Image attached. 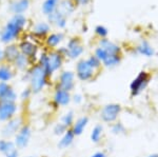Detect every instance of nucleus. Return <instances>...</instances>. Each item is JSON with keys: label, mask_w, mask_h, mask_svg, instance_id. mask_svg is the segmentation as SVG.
<instances>
[{"label": "nucleus", "mask_w": 158, "mask_h": 157, "mask_svg": "<svg viewBox=\"0 0 158 157\" xmlns=\"http://www.w3.org/2000/svg\"><path fill=\"white\" fill-rule=\"evenodd\" d=\"M22 80L29 83V88L32 91L33 95H37L50 85L51 77L48 76L45 70L41 65L36 62L31 65L27 72L23 73Z\"/></svg>", "instance_id": "f257e3e1"}, {"label": "nucleus", "mask_w": 158, "mask_h": 157, "mask_svg": "<svg viewBox=\"0 0 158 157\" xmlns=\"http://www.w3.org/2000/svg\"><path fill=\"white\" fill-rule=\"evenodd\" d=\"M27 23V19L24 15H13L12 18L4 24V27L0 31V41L4 44L13 43L20 37Z\"/></svg>", "instance_id": "f03ea898"}, {"label": "nucleus", "mask_w": 158, "mask_h": 157, "mask_svg": "<svg viewBox=\"0 0 158 157\" xmlns=\"http://www.w3.org/2000/svg\"><path fill=\"white\" fill-rule=\"evenodd\" d=\"M122 112L121 105L116 102H111L104 105L99 111V118L103 123H108V125H112V123L116 122L119 119Z\"/></svg>", "instance_id": "7ed1b4c3"}, {"label": "nucleus", "mask_w": 158, "mask_h": 157, "mask_svg": "<svg viewBox=\"0 0 158 157\" xmlns=\"http://www.w3.org/2000/svg\"><path fill=\"white\" fill-rule=\"evenodd\" d=\"M64 62V57L57 52L56 50H49L48 51V58L41 67L45 70L49 77H52L56 72L61 70Z\"/></svg>", "instance_id": "20e7f679"}, {"label": "nucleus", "mask_w": 158, "mask_h": 157, "mask_svg": "<svg viewBox=\"0 0 158 157\" xmlns=\"http://www.w3.org/2000/svg\"><path fill=\"white\" fill-rule=\"evenodd\" d=\"M151 80V74L147 71H141L130 83L131 97H137L148 88Z\"/></svg>", "instance_id": "39448f33"}, {"label": "nucleus", "mask_w": 158, "mask_h": 157, "mask_svg": "<svg viewBox=\"0 0 158 157\" xmlns=\"http://www.w3.org/2000/svg\"><path fill=\"white\" fill-rule=\"evenodd\" d=\"M97 74L95 70L90 65L86 59H80L76 63L75 68V75L79 81L89 82L95 78V75Z\"/></svg>", "instance_id": "423d86ee"}, {"label": "nucleus", "mask_w": 158, "mask_h": 157, "mask_svg": "<svg viewBox=\"0 0 158 157\" xmlns=\"http://www.w3.org/2000/svg\"><path fill=\"white\" fill-rule=\"evenodd\" d=\"M23 123H24L23 117L20 115L15 116L14 118L10 119L6 122H4V125L1 129L2 138L11 139L12 137H15V135L18 133V131L21 129Z\"/></svg>", "instance_id": "0eeeda50"}, {"label": "nucleus", "mask_w": 158, "mask_h": 157, "mask_svg": "<svg viewBox=\"0 0 158 157\" xmlns=\"http://www.w3.org/2000/svg\"><path fill=\"white\" fill-rule=\"evenodd\" d=\"M75 79H76V75L73 71L70 70L61 71L60 74L58 75L57 81L55 82L54 88H59L72 93V91L75 89L76 85Z\"/></svg>", "instance_id": "6e6552de"}, {"label": "nucleus", "mask_w": 158, "mask_h": 157, "mask_svg": "<svg viewBox=\"0 0 158 157\" xmlns=\"http://www.w3.org/2000/svg\"><path fill=\"white\" fill-rule=\"evenodd\" d=\"M18 48L20 53L29 58L32 64L37 62L38 55H39V47L37 45V43H35L34 41L30 39H22L19 41Z\"/></svg>", "instance_id": "1a4fd4ad"}, {"label": "nucleus", "mask_w": 158, "mask_h": 157, "mask_svg": "<svg viewBox=\"0 0 158 157\" xmlns=\"http://www.w3.org/2000/svg\"><path fill=\"white\" fill-rule=\"evenodd\" d=\"M71 102H72V94H71V92H68V91L59 88H54L52 100H51V105L54 108V110L68 107Z\"/></svg>", "instance_id": "9d476101"}, {"label": "nucleus", "mask_w": 158, "mask_h": 157, "mask_svg": "<svg viewBox=\"0 0 158 157\" xmlns=\"http://www.w3.org/2000/svg\"><path fill=\"white\" fill-rule=\"evenodd\" d=\"M32 135H33L32 126H31L29 122H24L23 126H21V129L18 131V133L15 135L14 137L15 145H16V147L19 150H23V149H25L29 146Z\"/></svg>", "instance_id": "9b49d317"}, {"label": "nucleus", "mask_w": 158, "mask_h": 157, "mask_svg": "<svg viewBox=\"0 0 158 157\" xmlns=\"http://www.w3.org/2000/svg\"><path fill=\"white\" fill-rule=\"evenodd\" d=\"M65 48H67V58H70L72 60L78 59L85 52L82 42L78 37H73L69 39Z\"/></svg>", "instance_id": "f8f14e48"}, {"label": "nucleus", "mask_w": 158, "mask_h": 157, "mask_svg": "<svg viewBox=\"0 0 158 157\" xmlns=\"http://www.w3.org/2000/svg\"><path fill=\"white\" fill-rule=\"evenodd\" d=\"M18 103L17 102H0V121L6 122L10 119L17 116L18 112Z\"/></svg>", "instance_id": "ddd939ff"}, {"label": "nucleus", "mask_w": 158, "mask_h": 157, "mask_svg": "<svg viewBox=\"0 0 158 157\" xmlns=\"http://www.w3.org/2000/svg\"><path fill=\"white\" fill-rule=\"evenodd\" d=\"M18 95L9 82L0 81V102H17Z\"/></svg>", "instance_id": "4468645a"}, {"label": "nucleus", "mask_w": 158, "mask_h": 157, "mask_svg": "<svg viewBox=\"0 0 158 157\" xmlns=\"http://www.w3.org/2000/svg\"><path fill=\"white\" fill-rule=\"evenodd\" d=\"M51 33V24L48 21H38L32 27V34L38 39H45Z\"/></svg>", "instance_id": "2eb2a0df"}, {"label": "nucleus", "mask_w": 158, "mask_h": 157, "mask_svg": "<svg viewBox=\"0 0 158 157\" xmlns=\"http://www.w3.org/2000/svg\"><path fill=\"white\" fill-rule=\"evenodd\" d=\"M31 0H11L9 3V10L13 15H23L30 9Z\"/></svg>", "instance_id": "dca6fc26"}, {"label": "nucleus", "mask_w": 158, "mask_h": 157, "mask_svg": "<svg viewBox=\"0 0 158 157\" xmlns=\"http://www.w3.org/2000/svg\"><path fill=\"white\" fill-rule=\"evenodd\" d=\"M97 47L101 48L108 53L109 55H118L121 54V48L119 44L115 43V42L111 41L108 38H101L98 40Z\"/></svg>", "instance_id": "f3484780"}, {"label": "nucleus", "mask_w": 158, "mask_h": 157, "mask_svg": "<svg viewBox=\"0 0 158 157\" xmlns=\"http://www.w3.org/2000/svg\"><path fill=\"white\" fill-rule=\"evenodd\" d=\"M89 123H90V117L88 115H83L81 117L77 118V119H75L71 130L73 131L74 135L76 137H78V136L82 135L83 132L85 131L86 126H89Z\"/></svg>", "instance_id": "a211bd4d"}, {"label": "nucleus", "mask_w": 158, "mask_h": 157, "mask_svg": "<svg viewBox=\"0 0 158 157\" xmlns=\"http://www.w3.org/2000/svg\"><path fill=\"white\" fill-rule=\"evenodd\" d=\"M64 39L63 33H50L44 39V44L49 50H56Z\"/></svg>", "instance_id": "6ab92c4d"}, {"label": "nucleus", "mask_w": 158, "mask_h": 157, "mask_svg": "<svg viewBox=\"0 0 158 157\" xmlns=\"http://www.w3.org/2000/svg\"><path fill=\"white\" fill-rule=\"evenodd\" d=\"M20 54V51L18 48V44L16 43H10L6 44V47L3 49V55H4V62L13 64L14 60L16 59L17 56Z\"/></svg>", "instance_id": "aec40b11"}, {"label": "nucleus", "mask_w": 158, "mask_h": 157, "mask_svg": "<svg viewBox=\"0 0 158 157\" xmlns=\"http://www.w3.org/2000/svg\"><path fill=\"white\" fill-rule=\"evenodd\" d=\"M15 69L12 64L6 62L0 63V81L1 82H9L15 77Z\"/></svg>", "instance_id": "412c9836"}, {"label": "nucleus", "mask_w": 158, "mask_h": 157, "mask_svg": "<svg viewBox=\"0 0 158 157\" xmlns=\"http://www.w3.org/2000/svg\"><path fill=\"white\" fill-rule=\"evenodd\" d=\"M134 53L138 55H141V56H144V57H153L155 55V50L154 48L150 44L149 41L147 40H142L140 41V43L138 45H136V48L134 49Z\"/></svg>", "instance_id": "4be33fe9"}, {"label": "nucleus", "mask_w": 158, "mask_h": 157, "mask_svg": "<svg viewBox=\"0 0 158 157\" xmlns=\"http://www.w3.org/2000/svg\"><path fill=\"white\" fill-rule=\"evenodd\" d=\"M75 139H76V136L74 135L73 131L71 130V129H68L67 132L63 134L59 138V140H58V143H57L58 149H60V150H65V149L70 148L74 143Z\"/></svg>", "instance_id": "5701e85b"}, {"label": "nucleus", "mask_w": 158, "mask_h": 157, "mask_svg": "<svg viewBox=\"0 0 158 157\" xmlns=\"http://www.w3.org/2000/svg\"><path fill=\"white\" fill-rule=\"evenodd\" d=\"M13 68L15 69V71H19V72H27L30 69V67L32 65V62L27 56L22 55L21 53L17 56L16 59L13 62Z\"/></svg>", "instance_id": "b1692460"}, {"label": "nucleus", "mask_w": 158, "mask_h": 157, "mask_svg": "<svg viewBox=\"0 0 158 157\" xmlns=\"http://www.w3.org/2000/svg\"><path fill=\"white\" fill-rule=\"evenodd\" d=\"M47 17H48V22L50 24L55 25V27H59V29H64L67 27V17L63 16L60 12L56 11Z\"/></svg>", "instance_id": "393cba45"}, {"label": "nucleus", "mask_w": 158, "mask_h": 157, "mask_svg": "<svg viewBox=\"0 0 158 157\" xmlns=\"http://www.w3.org/2000/svg\"><path fill=\"white\" fill-rule=\"evenodd\" d=\"M75 9H76V6L72 0H60L57 11L60 12L63 16H65L68 18V17L75 11Z\"/></svg>", "instance_id": "a878e982"}, {"label": "nucleus", "mask_w": 158, "mask_h": 157, "mask_svg": "<svg viewBox=\"0 0 158 157\" xmlns=\"http://www.w3.org/2000/svg\"><path fill=\"white\" fill-rule=\"evenodd\" d=\"M103 134H104V128L101 123H97L93 126L90 134V139L93 143L95 145H98V143H101L103 138Z\"/></svg>", "instance_id": "bb28decb"}, {"label": "nucleus", "mask_w": 158, "mask_h": 157, "mask_svg": "<svg viewBox=\"0 0 158 157\" xmlns=\"http://www.w3.org/2000/svg\"><path fill=\"white\" fill-rule=\"evenodd\" d=\"M60 0H44V2L41 6V11L45 16L53 14L54 12L57 11L58 6H59Z\"/></svg>", "instance_id": "cd10ccee"}, {"label": "nucleus", "mask_w": 158, "mask_h": 157, "mask_svg": "<svg viewBox=\"0 0 158 157\" xmlns=\"http://www.w3.org/2000/svg\"><path fill=\"white\" fill-rule=\"evenodd\" d=\"M122 60V56L121 54L118 55H108L106 59L102 61V67L108 68V69H113V68H116L117 65L120 64Z\"/></svg>", "instance_id": "c85d7f7f"}, {"label": "nucleus", "mask_w": 158, "mask_h": 157, "mask_svg": "<svg viewBox=\"0 0 158 157\" xmlns=\"http://www.w3.org/2000/svg\"><path fill=\"white\" fill-rule=\"evenodd\" d=\"M17 147L13 140H10V139H6V138L0 139V153L3 154V155H6L9 152L13 151Z\"/></svg>", "instance_id": "c756f323"}, {"label": "nucleus", "mask_w": 158, "mask_h": 157, "mask_svg": "<svg viewBox=\"0 0 158 157\" xmlns=\"http://www.w3.org/2000/svg\"><path fill=\"white\" fill-rule=\"evenodd\" d=\"M111 126V133L113 135H116V136H120V135H124L127 133V128L121 121L117 120L116 122L112 123Z\"/></svg>", "instance_id": "7c9ffc66"}, {"label": "nucleus", "mask_w": 158, "mask_h": 157, "mask_svg": "<svg viewBox=\"0 0 158 157\" xmlns=\"http://www.w3.org/2000/svg\"><path fill=\"white\" fill-rule=\"evenodd\" d=\"M75 121V114H74L73 111H69V112L64 113L62 116H61L60 122L63 123L68 129H71Z\"/></svg>", "instance_id": "2f4dec72"}, {"label": "nucleus", "mask_w": 158, "mask_h": 157, "mask_svg": "<svg viewBox=\"0 0 158 157\" xmlns=\"http://www.w3.org/2000/svg\"><path fill=\"white\" fill-rule=\"evenodd\" d=\"M86 60H88V62L90 63V65L96 71V72H99V71L101 70V68H102V62H101L94 54L90 55V56L86 58Z\"/></svg>", "instance_id": "473e14b6"}, {"label": "nucleus", "mask_w": 158, "mask_h": 157, "mask_svg": "<svg viewBox=\"0 0 158 157\" xmlns=\"http://www.w3.org/2000/svg\"><path fill=\"white\" fill-rule=\"evenodd\" d=\"M67 131H68V128L61 122L56 123L54 126V128H53V134H54L55 136H58V137H61Z\"/></svg>", "instance_id": "72a5a7b5"}, {"label": "nucleus", "mask_w": 158, "mask_h": 157, "mask_svg": "<svg viewBox=\"0 0 158 157\" xmlns=\"http://www.w3.org/2000/svg\"><path fill=\"white\" fill-rule=\"evenodd\" d=\"M32 96H33L32 91H31V89L27 87V88H25L22 90V92L20 93V95H19V98L22 102H27V101H29L31 99Z\"/></svg>", "instance_id": "f704fd0d"}, {"label": "nucleus", "mask_w": 158, "mask_h": 157, "mask_svg": "<svg viewBox=\"0 0 158 157\" xmlns=\"http://www.w3.org/2000/svg\"><path fill=\"white\" fill-rule=\"evenodd\" d=\"M95 34L100 38H106V36L109 35V30L106 29L104 25H97L95 27Z\"/></svg>", "instance_id": "c9c22d12"}, {"label": "nucleus", "mask_w": 158, "mask_h": 157, "mask_svg": "<svg viewBox=\"0 0 158 157\" xmlns=\"http://www.w3.org/2000/svg\"><path fill=\"white\" fill-rule=\"evenodd\" d=\"M94 55H95V56L97 57L101 62H102L103 60L106 58V56H108L109 54H108V53H106L103 49H101V48L97 47V48L95 49V51H94Z\"/></svg>", "instance_id": "e433bc0d"}, {"label": "nucleus", "mask_w": 158, "mask_h": 157, "mask_svg": "<svg viewBox=\"0 0 158 157\" xmlns=\"http://www.w3.org/2000/svg\"><path fill=\"white\" fill-rule=\"evenodd\" d=\"M83 96L81 94H79V93H76V94H73L72 95V102L75 103L76 105H81V103L83 102Z\"/></svg>", "instance_id": "4c0bfd02"}, {"label": "nucleus", "mask_w": 158, "mask_h": 157, "mask_svg": "<svg viewBox=\"0 0 158 157\" xmlns=\"http://www.w3.org/2000/svg\"><path fill=\"white\" fill-rule=\"evenodd\" d=\"M4 157H20V154H19V149L16 148L14 149L13 151L9 152L6 155H4Z\"/></svg>", "instance_id": "58836bf2"}, {"label": "nucleus", "mask_w": 158, "mask_h": 157, "mask_svg": "<svg viewBox=\"0 0 158 157\" xmlns=\"http://www.w3.org/2000/svg\"><path fill=\"white\" fill-rule=\"evenodd\" d=\"M72 1L75 3V6H86L91 2V0H72Z\"/></svg>", "instance_id": "ea45409f"}, {"label": "nucleus", "mask_w": 158, "mask_h": 157, "mask_svg": "<svg viewBox=\"0 0 158 157\" xmlns=\"http://www.w3.org/2000/svg\"><path fill=\"white\" fill-rule=\"evenodd\" d=\"M90 157H108V154L104 151H97L95 153H93Z\"/></svg>", "instance_id": "a19ab883"}, {"label": "nucleus", "mask_w": 158, "mask_h": 157, "mask_svg": "<svg viewBox=\"0 0 158 157\" xmlns=\"http://www.w3.org/2000/svg\"><path fill=\"white\" fill-rule=\"evenodd\" d=\"M4 62V55H3V49H0V63Z\"/></svg>", "instance_id": "79ce46f5"}, {"label": "nucleus", "mask_w": 158, "mask_h": 157, "mask_svg": "<svg viewBox=\"0 0 158 157\" xmlns=\"http://www.w3.org/2000/svg\"><path fill=\"white\" fill-rule=\"evenodd\" d=\"M147 157H158V154L157 153H154V154H150L149 156H147Z\"/></svg>", "instance_id": "37998d69"}, {"label": "nucleus", "mask_w": 158, "mask_h": 157, "mask_svg": "<svg viewBox=\"0 0 158 157\" xmlns=\"http://www.w3.org/2000/svg\"><path fill=\"white\" fill-rule=\"evenodd\" d=\"M24 157H37V156H33V155H29V156H24Z\"/></svg>", "instance_id": "c03bdc74"}, {"label": "nucleus", "mask_w": 158, "mask_h": 157, "mask_svg": "<svg viewBox=\"0 0 158 157\" xmlns=\"http://www.w3.org/2000/svg\"><path fill=\"white\" fill-rule=\"evenodd\" d=\"M0 3H1V0H0Z\"/></svg>", "instance_id": "a18cd8bd"}]
</instances>
